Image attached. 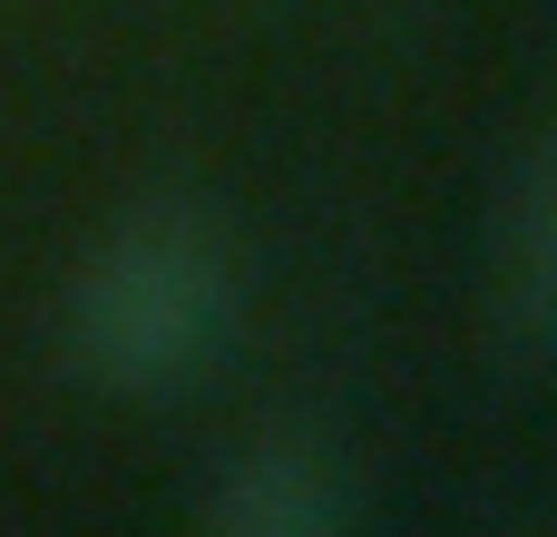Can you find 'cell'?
Listing matches in <instances>:
<instances>
[{"instance_id":"6da1fadb","label":"cell","mask_w":557,"mask_h":537,"mask_svg":"<svg viewBox=\"0 0 557 537\" xmlns=\"http://www.w3.org/2000/svg\"><path fill=\"white\" fill-rule=\"evenodd\" d=\"M59 323L88 391L176 401L235 342V254L196 205H137L78 254Z\"/></svg>"},{"instance_id":"7a4b0ae2","label":"cell","mask_w":557,"mask_h":537,"mask_svg":"<svg viewBox=\"0 0 557 537\" xmlns=\"http://www.w3.org/2000/svg\"><path fill=\"white\" fill-rule=\"evenodd\" d=\"M196 519L215 537H352L372 519V499H362V460L333 430L264 421L215 460Z\"/></svg>"},{"instance_id":"3957f363","label":"cell","mask_w":557,"mask_h":537,"mask_svg":"<svg viewBox=\"0 0 557 537\" xmlns=\"http://www.w3.org/2000/svg\"><path fill=\"white\" fill-rule=\"evenodd\" d=\"M490 323L509 352L557 362V117L519 147L490 215Z\"/></svg>"}]
</instances>
